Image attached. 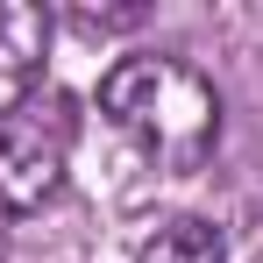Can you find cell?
<instances>
[{
	"label": "cell",
	"mask_w": 263,
	"mask_h": 263,
	"mask_svg": "<svg viewBox=\"0 0 263 263\" xmlns=\"http://www.w3.org/2000/svg\"><path fill=\"white\" fill-rule=\"evenodd\" d=\"M100 114H107V128L121 135L142 164H157L171 178L199 171L220 149V92L178 50H135V57H121L100 79Z\"/></svg>",
	"instance_id": "6da1fadb"
},
{
	"label": "cell",
	"mask_w": 263,
	"mask_h": 263,
	"mask_svg": "<svg viewBox=\"0 0 263 263\" xmlns=\"http://www.w3.org/2000/svg\"><path fill=\"white\" fill-rule=\"evenodd\" d=\"M64 164H71V121L64 107H43V100H22L0 114V228L43 214L64 185Z\"/></svg>",
	"instance_id": "7a4b0ae2"
},
{
	"label": "cell",
	"mask_w": 263,
	"mask_h": 263,
	"mask_svg": "<svg viewBox=\"0 0 263 263\" xmlns=\"http://www.w3.org/2000/svg\"><path fill=\"white\" fill-rule=\"evenodd\" d=\"M50 57V14L36 0H0V114L22 107Z\"/></svg>",
	"instance_id": "3957f363"
},
{
	"label": "cell",
	"mask_w": 263,
	"mask_h": 263,
	"mask_svg": "<svg viewBox=\"0 0 263 263\" xmlns=\"http://www.w3.org/2000/svg\"><path fill=\"white\" fill-rule=\"evenodd\" d=\"M135 263H228V242H220L214 220H199V214H171V220H157V228L142 235Z\"/></svg>",
	"instance_id": "277c9868"
},
{
	"label": "cell",
	"mask_w": 263,
	"mask_h": 263,
	"mask_svg": "<svg viewBox=\"0 0 263 263\" xmlns=\"http://www.w3.org/2000/svg\"><path fill=\"white\" fill-rule=\"evenodd\" d=\"M71 22H79L86 36H107V29H142L149 7H71Z\"/></svg>",
	"instance_id": "5b68a950"
}]
</instances>
